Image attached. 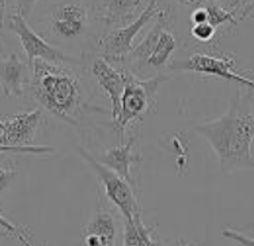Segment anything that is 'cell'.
Segmentation results:
<instances>
[{
    "label": "cell",
    "mask_w": 254,
    "mask_h": 246,
    "mask_svg": "<svg viewBox=\"0 0 254 246\" xmlns=\"http://www.w3.org/2000/svg\"><path fill=\"white\" fill-rule=\"evenodd\" d=\"M37 3H38V0H16V14L22 15L27 21L33 15V11H34V7H36Z\"/></svg>",
    "instance_id": "22"
},
{
    "label": "cell",
    "mask_w": 254,
    "mask_h": 246,
    "mask_svg": "<svg viewBox=\"0 0 254 246\" xmlns=\"http://www.w3.org/2000/svg\"><path fill=\"white\" fill-rule=\"evenodd\" d=\"M190 36L194 41L201 45H213L218 37V30L209 22H204V23L192 25Z\"/></svg>",
    "instance_id": "18"
},
{
    "label": "cell",
    "mask_w": 254,
    "mask_h": 246,
    "mask_svg": "<svg viewBox=\"0 0 254 246\" xmlns=\"http://www.w3.org/2000/svg\"><path fill=\"white\" fill-rule=\"evenodd\" d=\"M127 71L124 93L120 101V110L112 126L119 133L120 143L125 141V132L132 123L141 121L147 113L156 112L158 90L163 82L170 79L167 75H156L150 79H140Z\"/></svg>",
    "instance_id": "4"
},
{
    "label": "cell",
    "mask_w": 254,
    "mask_h": 246,
    "mask_svg": "<svg viewBox=\"0 0 254 246\" xmlns=\"http://www.w3.org/2000/svg\"><path fill=\"white\" fill-rule=\"evenodd\" d=\"M148 3L150 0H109L99 19L104 21L108 27L124 26L135 21Z\"/></svg>",
    "instance_id": "15"
},
{
    "label": "cell",
    "mask_w": 254,
    "mask_h": 246,
    "mask_svg": "<svg viewBox=\"0 0 254 246\" xmlns=\"http://www.w3.org/2000/svg\"><path fill=\"white\" fill-rule=\"evenodd\" d=\"M190 22H192V25L208 22V11L205 8V5L193 8L192 14H190Z\"/></svg>",
    "instance_id": "25"
},
{
    "label": "cell",
    "mask_w": 254,
    "mask_h": 246,
    "mask_svg": "<svg viewBox=\"0 0 254 246\" xmlns=\"http://www.w3.org/2000/svg\"><path fill=\"white\" fill-rule=\"evenodd\" d=\"M10 30L15 33L21 42L23 52L26 55L29 67L33 68V63L37 59H41L49 63H72L73 59L63 52L62 49L53 47L40 34H37L27 21L19 14H14L10 19Z\"/></svg>",
    "instance_id": "9"
},
{
    "label": "cell",
    "mask_w": 254,
    "mask_h": 246,
    "mask_svg": "<svg viewBox=\"0 0 254 246\" xmlns=\"http://www.w3.org/2000/svg\"><path fill=\"white\" fill-rule=\"evenodd\" d=\"M0 229L8 231L11 236L15 237L16 240L21 244H23V245H30V241L27 240V237L30 236L27 233L26 227H19V226H15L14 223H11L1 215V212H0Z\"/></svg>",
    "instance_id": "20"
},
{
    "label": "cell",
    "mask_w": 254,
    "mask_h": 246,
    "mask_svg": "<svg viewBox=\"0 0 254 246\" xmlns=\"http://www.w3.org/2000/svg\"><path fill=\"white\" fill-rule=\"evenodd\" d=\"M246 18H254V0H250L248 4L239 15V19H246Z\"/></svg>",
    "instance_id": "27"
},
{
    "label": "cell",
    "mask_w": 254,
    "mask_h": 246,
    "mask_svg": "<svg viewBox=\"0 0 254 246\" xmlns=\"http://www.w3.org/2000/svg\"><path fill=\"white\" fill-rule=\"evenodd\" d=\"M55 152V147L51 146H26L14 147L5 146L0 143V154H34V155H44Z\"/></svg>",
    "instance_id": "19"
},
{
    "label": "cell",
    "mask_w": 254,
    "mask_h": 246,
    "mask_svg": "<svg viewBox=\"0 0 254 246\" xmlns=\"http://www.w3.org/2000/svg\"><path fill=\"white\" fill-rule=\"evenodd\" d=\"M169 69L173 72H189L204 76H216L242 84L254 93V80L245 76L235 68L233 53L194 52L181 60H171Z\"/></svg>",
    "instance_id": "6"
},
{
    "label": "cell",
    "mask_w": 254,
    "mask_h": 246,
    "mask_svg": "<svg viewBox=\"0 0 254 246\" xmlns=\"http://www.w3.org/2000/svg\"><path fill=\"white\" fill-rule=\"evenodd\" d=\"M155 226H145L143 218H135L132 220L124 219V244L128 245H156L158 242L152 240Z\"/></svg>",
    "instance_id": "16"
},
{
    "label": "cell",
    "mask_w": 254,
    "mask_h": 246,
    "mask_svg": "<svg viewBox=\"0 0 254 246\" xmlns=\"http://www.w3.org/2000/svg\"><path fill=\"white\" fill-rule=\"evenodd\" d=\"M80 157L90 165L95 176L98 177L102 185L106 200L120 211L125 220H132L135 218H141V205L139 201V194L136 193L133 186L119 173H116L104 163H101L97 158L86 151L83 147H78Z\"/></svg>",
    "instance_id": "5"
},
{
    "label": "cell",
    "mask_w": 254,
    "mask_h": 246,
    "mask_svg": "<svg viewBox=\"0 0 254 246\" xmlns=\"http://www.w3.org/2000/svg\"><path fill=\"white\" fill-rule=\"evenodd\" d=\"M222 234H223L224 238L233 240V241L238 242V244H242V245H254V238H250V237L245 236V234H241L238 231L223 230Z\"/></svg>",
    "instance_id": "24"
},
{
    "label": "cell",
    "mask_w": 254,
    "mask_h": 246,
    "mask_svg": "<svg viewBox=\"0 0 254 246\" xmlns=\"http://www.w3.org/2000/svg\"><path fill=\"white\" fill-rule=\"evenodd\" d=\"M90 72L95 79L99 89L109 97L110 105H112L110 116H112V120H114L120 110L121 95L124 93L127 71L123 67L109 63L102 56H95L91 59Z\"/></svg>",
    "instance_id": "11"
},
{
    "label": "cell",
    "mask_w": 254,
    "mask_h": 246,
    "mask_svg": "<svg viewBox=\"0 0 254 246\" xmlns=\"http://www.w3.org/2000/svg\"><path fill=\"white\" fill-rule=\"evenodd\" d=\"M180 4L187 5V7H193V8H196V7H201V5H205L209 1V0H177Z\"/></svg>",
    "instance_id": "28"
},
{
    "label": "cell",
    "mask_w": 254,
    "mask_h": 246,
    "mask_svg": "<svg viewBox=\"0 0 254 246\" xmlns=\"http://www.w3.org/2000/svg\"><path fill=\"white\" fill-rule=\"evenodd\" d=\"M7 236H11L8 231L0 230V241H1V240H4V238H7Z\"/></svg>",
    "instance_id": "29"
},
{
    "label": "cell",
    "mask_w": 254,
    "mask_h": 246,
    "mask_svg": "<svg viewBox=\"0 0 254 246\" xmlns=\"http://www.w3.org/2000/svg\"><path fill=\"white\" fill-rule=\"evenodd\" d=\"M213 1H216L218 4L224 7L226 10L234 12L237 18H239L241 12L245 8V5L249 3V0H213Z\"/></svg>",
    "instance_id": "23"
},
{
    "label": "cell",
    "mask_w": 254,
    "mask_h": 246,
    "mask_svg": "<svg viewBox=\"0 0 254 246\" xmlns=\"http://www.w3.org/2000/svg\"><path fill=\"white\" fill-rule=\"evenodd\" d=\"M18 174L19 173L16 170H14V169H7L0 166V197L12 184V181L18 177Z\"/></svg>",
    "instance_id": "21"
},
{
    "label": "cell",
    "mask_w": 254,
    "mask_h": 246,
    "mask_svg": "<svg viewBox=\"0 0 254 246\" xmlns=\"http://www.w3.org/2000/svg\"><path fill=\"white\" fill-rule=\"evenodd\" d=\"M174 23L176 19L173 10L167 5L163 7L144 38L117 65L128 69L140 79L161 75L169 68L173 53L177 49V40L173 33Z\"/></svg>",
    "instance_id": "3"
},
{
    "label": "cell",
    "mask_w": 254,
    "mask_h": 246,
    "mask_svg": "<svg viewBox=\"0 0 254 246\" xmlns=\"http://www.w3.org/2000/svg\"><path fill=\"white\" fill-rule=\"evenodd\" d=\"M31 68L27 62L18 58L15 52L4 60H0V86L4 97L21 98L25 95V83L29 82Z\"/></svg>",
    "instance_id": "14"
},
{
    "label": "cell",
    "mask_w": 254,
    "mask_h": 246,
    "mask_svg": "<svg viewBox=\"0 0 254 246\" xmlns=\"http://www.w3.org/2000/svg\"><path fill=\"white\" fill-rule=\"evenodd\" d=\"M117 231V220L113 211L99 201L95 212L84 226L83 242L88 246H113Z\"/></svg>",
    "instance_id": "13"
},
{
    "label": "cell",
    "mask_w": 254,
    "mask_h": 246,
    "mask_svg": "<svg viewBox=\"0 0 254 246\" xmlns=\"http://www.w3.org/2000/svg\"><path fill=\"white\" fill-rule=\"evenodd\" d=\"M205 8H207L208 11V22H209L218 32L219 29H222V27L237 26L238 19H237L235 14L231 12V11L226 10L224 7L218 4L216 1L209 0L207 4H205Z\"/></svg>",
    "instance_id": "17"
},
{
    "label": "cell",
    "mask_w": 254,
    "mask_h": 246,
    "mask_svg": "<svg viewBox=\"0 0 254 246\" xmlns=\"http://www.w3.org/2000/svg\"><path fill=\"white\" fill-rule=\"evenodd\" d=\"M67 64L34 60L30 93L51 115L68 125L80 128L90 116L105 113V110L91 102L83 76Z\"/></svg>",
    "instance_id": "1"
},
{
    "label": "cell",
    "mask_w": 254,
    "mask_h": 246,
    "mask_svg": "<svg viewBox=\"0 0 254 246\" xmlns=\"http://www.w3.org/2000/svg\"><path fill=\"white\" fill-rule=\"evenodd\" d=\"M135 141L136 137L130 136L128 140L120 143L119 146L112 147L108 151L95 158L101 163H104L105 166H108L116 173H119L121 177L125 178L133 186L136 193L140 194V192L137 190L139 185L135 181V178L132 177V166L143 161L140 154L135 151Z\"/></svg>",
    "instance_id": "12"
},
{
    "label": "cell",
    "mask_w": 254,
    "mask_h": 246,
    "mask_svg": "<svg viewBox=\"0 0 254 246\" xmlns=\"http://www.w3.org/2000/svg\"><path fill=\"white\" fill-rule=\"evenodd\" d=\"M87 7L75 1H64L53 5L48 18L49 36L60 41L72 42L83 36L88 27Z\"/></svg>",
    "instance_id": "8"
},
{
    "label": "cell",
    "mask_w": 254,
    "mask_h": 246,
    "mask_svg": "<svg viewBox=\"0 0 254 246\" xmlns=\"http://www.w3.org/2000/svg\"><path fill=\"white\" fill-rule=\"evenodd\" d=\"M163 7L159 5L158 0H150L144 11L135 21L127 23L124 26L110 27L108 32L99 37L97 49L98 56H102L112 64H120L128 53L133 49V40L143 30V27L161 14Z\"/></svg>",
    "instance_id": "7"
},
{
    "label": "cell",
    "mask_w": 254,
    "mask_h": 246,
    "mask_svg": "<svg viewBox=\"0 0 254 246\" xmlns=\"http://www.w3.org/2000/svg\"><path fill=\"white\" fill-rule=\"evenodd\" d=\"M5 4H7V0H0V52H1V36H3V29H4Z\"/></svg>",
    "instance_id": "26"
},
{
    "label": "cell",
    "mask_w": 254,
    "mask_h": 246,
    "mask_svg": "<svg viewBox=\"0 0 254 246\" xmlns=\"http://www.w3.org/2000/svg\"><path fill=\"white\" fill-rule=\"evenodd\" d=\"M42 120V110L21 112L10 117H0V143L5 146H33Z\"/></svg>",
    "instance_id": "10"
},
{
    "label": "cell",
    "mask_w": 254,
    "mask_h": 246,
    "mask_svg": "<svg viewBox=\"0 0 254 246\" xmlns=\"http://www.w3.org/2000/svg\"><path fill=\"white\" fill-rule=\"evenodd\" d=\"M194 131L200 133L212 148L223 174L254 170V157L252 154L254 113L250 105V95L238 93L230 101L223 115L198 124L194 126Z\"/></svg>",
    "instance_id": "2"
}]
</instances>
